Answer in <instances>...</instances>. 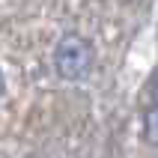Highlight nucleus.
Masks as SVG:
<instances>
[{
  "label": "nucleus",
  "instance_id": "obj_3",
  "mask_svg": "<svg viewBox=\"0 0 158 158\" xmlns=\"http://www.w3.org/2000/svg\"><path fill=\"white\" fill-rule=\"evenodd\" d=\"M152 105H158V81H155V87H152Z\"/></svg>",
  "mask_w": 158,
  "mask_h": 158
},
{
  "label": "nucleus",
  "instance_id": "obj_2",
  "mask_svg": "<svg viewBox=\"0 0 158 158\" xmlns=\"http://www.w3.org/2000/svg\"><path fill=\"white\" fill-rule=\"evenodd\" d=\"M143 134H146V143L158 146V105H152L146 110V123H143Z\"/></svg>",
  "mask_w": 158,
  "mask_h": 158
},
{
  "label": "nucleus",
  "instance_id": "obj_1",
  "mask_svg": "<svg viewBox=\"0 0 158 158\" xmlns=\"http://www.w3.org/2000/svg\"><path fill=\"white\" fill-rule=\"evenodd\" d=\"M96 66V51L81 33H66L54 48V69L63 81H84Z\"/></svg>",
  "mask_w": 158,
  "mask_h": 158
},
{
  "label": "nucleus",
  "instance_id": "obj_4",
  "mask_svg": "<svg viewBox=\"0 0 158 158\" xmlns=\"http://www.w3.org/2000/svg\"><path fill=\"white\" fill-rule=\"evenodd\" d=\"M3 89H6V78H3V69H0V96H3Z\"/></svg>",
  "mask_w": 158,
  "mask_h": 158
}]
</instances>
